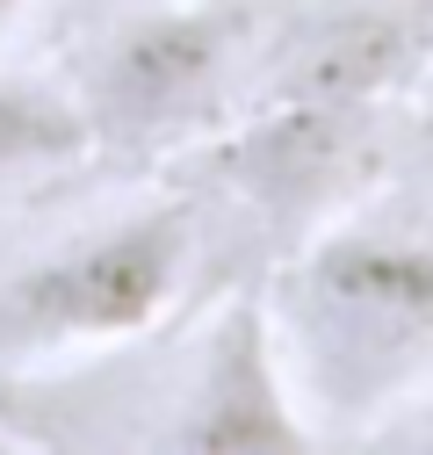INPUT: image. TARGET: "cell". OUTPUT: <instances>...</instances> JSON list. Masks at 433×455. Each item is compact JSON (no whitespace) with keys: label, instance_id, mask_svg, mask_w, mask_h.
I'll use <instances>...</instances> for the list:
<instances>
[{"label":"cell","instance_id":"obj_5","mask_svg":"<svg viewBox=\"0 0 433 455\" xmlns=\"http://www.w3.org/2000/svg\"><path fill=\"white\" fill-rule=\"evenodd\" d=\"M426 36H433V0H333L275 44L267 101L375 108Z\"/></svg>","mask_w":433,"mask_h":455},{"label":"cell","instance_id":"obj_7","mask_svg":"<svg viewBox=\"0 0 433 455\" xmlns=\"http://www.w3.org/2000/svg\"><path fill=\"white\" fill-rule=\"evenodd\" d=\"M87 152H94V138L80 116V94L29 80V73H0V181L59 174Z\"/></svg>","mask_w":433,"mask_h":455},{"label":"cell","instance_id":"obj_8","mask_svg":"<svg viewBox=\"0 0 433 455\" xmlns=\"http://www.w3.org/2000/svg\"><path fill=\"white\" fill-rule=\"evenodd\" d=\"M22 15H29V0H0V36H8V29L22 22Z\"/></svg>","mask_w":433,"mask_h":455},{"label":"cell","instance_id":"obj_1","mask_svg":"<svg viewBox=\"0 0 433 455\" xmlns=\"http://www.w3.org/2000/svg\"><path fill=\"white\" fill-rule=\"evenodd\" d=\"M318 441L390 434L433 383V239L398 224H333L303 239L260 297Z\"/></svg>","mask_w":433,"mask_h":455},{"label":"cell","instance_id":"obj_3","mask_svg":"<svg viewBox=\"0 0 433 455\" xmlns=\"http://www.w3.org/2000/svg\"><path fill=\"white\" fill-rule=\"evenodd\" d=\"M246 44H253L246 0H188V8L130 15L87 66V94H80L87 138L116 152L195 138L224 108Z\"/></svg>","mask_w":433,"mask_h":455},{"label":"cell","instance_id":"obj_6","mask_svg":"<svg viewBox=\"0 0 433 455\" xmlns=\"http://www.w3.org/2000/svg\"><path fill=\"white\" fill-rule=\"evenodd\" d=\"M375 108H325V101H267L246 131L209 145V174L232 181L253 210L303 224L333 203L347 166L361 159V131Z\"/></svg>","mask_w":433,"mask_h":455},{"label":"cell","instance_id":"obj_4","mask_svg":"<svg viewBox=\"0 0 433 455\" xmlns=\"http://www.w3.org/2000/svg\"><path fill=\"white\" fill-rule=\"evenodd\" d=\"M167 448H195V455H224V448H311V419L296 412V390L275 347L260 297H239L209 318L195 369L174 397V419L159 427Z\"/></svg>","mask_w":433,"mask_h":455},{"label":"cell","instance_id":"obj_2","mask_svg":"<svg viewBox=\"0 0 433 455\" xmlns=\"http://www.w3.org/2000/svg\"><path fill=\"white\" fill-rule=\"evenodd\" d=\"M195 253L202 232L188 203H145L108 224H87L0 282V355L59 362L145 339L181 304Z\"/></svg>","mask_w":433,"mask_h":455}]
</instances>
